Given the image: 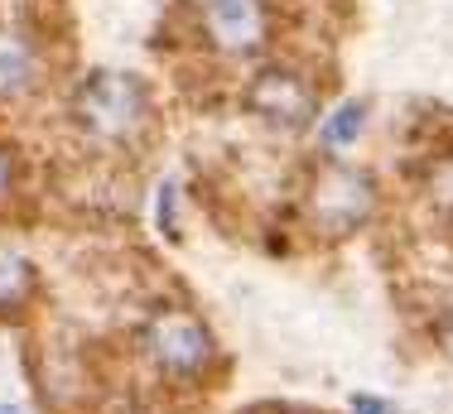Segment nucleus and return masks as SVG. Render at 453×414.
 <instances>
[{"instance_id": "obj_1", "label": "nucleus", "mask_w": 453, "mask_h": 414, "mask_svg": "<svg viewBox=\"0 0 453 414\" xmlns=\"http://www.w3.org/2000/svg\"><path fill=\"white\" fill-rule=\"evenodd\" d=\"M73 121L82 126V135H92L96 145H135L145 140L155 106H150V87L116 68H96L73 96Z\"/></svg>"}, {"instance_id": "obj_2", "label": "nucleus", "mask_w": 453, "mask_h": 414, "mask_svg": "<svg viewBox=\"0 0 453 414\" xmlns=\"http://www.w3.org/2000/svg\"><path fill=\"white\" fill-rule=\"evenodd\" d=\"M376 212V183L352 165H323L309 188V217L323 236H352Z\"/></svg>"}, {"instance_id": "obj_3", "label": "nucleus", "mask_w": 453, "mask_h": 414, "mask_svg": "<svg viewBox=\"0 0 453 414\" xmlns=\"http://www.w3.org/2000/svg\"><path fill=\"white\" fill-rule=\"evenodd\" d=\"M246 111L275 130H304L319 111V92L289 68H261L246 82Z\"/></svg>"}, {"instance_id": "obj_4", "label": "nucleus", "mask_w": 453, "mask_h": 414, "mask_svg": "<svg viewBox=\"0 0 453 414\" xmlns=\"http://www.w3.org/2000/svg\"><path fill=\"white\" fill-rule=\"evenodd\" d=\"M203 25V39H212L222 53H261L271 39V5L275 0H188Z\"/></svg>"}, {"instance_id": "obj_5", "label": "nucleus", "mask_w": 453, "mask_h": 414, "mask_svg": "<svg viewBox=\"0 0 453 414\" xmlns=\"http://www.w3.org/2000/svg\"><path fill=\"white\" fill-rule=\"evenodd\" d=\"M140 342H145V356L159 366V372L169 376H193L198 366H208L212 356V337L203 328L193 313H155V318L145 323V333H140Z\"/></svg>"}, {"instance_id": "obj_6", "label": "nucleus", "mask_w": 453, "mask_h": 414, "mask_svg": "<svg viewBox=\"0 0 453 414\" xmlns=\"http://www.w3.org/2000/svg\"><path fill=\"white\" fill-rule=\"evenodd\" d=\"M39 87V43L29 29L0 25V102H19Z\"/></svg>"}, {"instance_id": "obj_7", "label": "nucleus", "mask_w": 453, "mask_h": 414, "mask_svg": "<svg viewBox=\"0 0 453 414\" xmlns=\"http://www.w3.org/2000/svg\"><path fill=\"white\" fill-rule=\"evenodd\" d=\"M35 294V265L19 250L0 246V313H15Z\"/></svg>"}, {"instance_id": "obj_8", "label": "nucleus", "mask_w": 453, "mask_h": 414, "mask_svg": "<svg viewBox=\"0 0 453 414\" xmlns=\"http://www.w3.org/2000/svg\"><path fill=\"white\" fill-rule=\"evenodd\" d=\"M362 126H366V106H362V102L338 106V111H333L328 121H323V145H333V150L352 145V140L362 135Z\"/></svg>"}, {"instance_id": "obj_9", "label": "nucleus", "mask_w": 453, "mask_h": 414, "mask_svg": "<svg viewBox=\"0 0 453 414\" xmlns=\"http://www.w3.org/2000/svg\"><path fill=\"white\" fill-rule=\"evenodd\" d=\"M429 203H434L444 217H453V155L429 165Z\"/></svg>"}, {"instance_id": "obj_10", "label": "nucleus", "mask_w": 453, "mask_h": 414, "mask_svg": "<svg viewBox=\"0 0 453 414\" xmlns=\"http://www.w3.org/2000/svg\"><path fill=\"white\" fill-rule=\"evenodd\" d=\"M352 410L357 414H395L391 400H376V395H352Z\"/></svg>"}, {"instance_id": "obj_11", "label": "nucleus", "mask_w": 453, "mask_h": 414, "mask_svg": "<svg viewBox=\"0 0 453 414\" xmlns=\"http://www.w3.org/2000/svg\"><path fill=\"white\" fill-rule=\"evenodd\" d=\"M10 183H15V155H10L5 145H0V198L10 193Z\"/></svg>"}, {"instance_id": "obj_12", "label": "nucleus", "mask_w": 453, "mask_h": 414, "mask_svg": "<svg viewBox=\"0 0 453 414\" xmlns=\"http://www.w3.org/2000/svg\"><path fill=\"white\" fill-rule=\"evenodd\" d=\"M434 337H439V347H444V352L453 356V309L444 313V318L434 323Z\"/></svg>"}, {"instance_id": "obj_13", "label": "nucleus", "mask_w": 453, "mask_h": 414, "mask_svg": "<svg viewBox=\"0 0 453 414\" xmlns=\"http://www.w3.org/2000/svg\"><path fill=\"white\" fill-rule=\"evenodd\" d=\"M0 414H15V410H10V405H0Z\"/></svg>"}]
</instances>
